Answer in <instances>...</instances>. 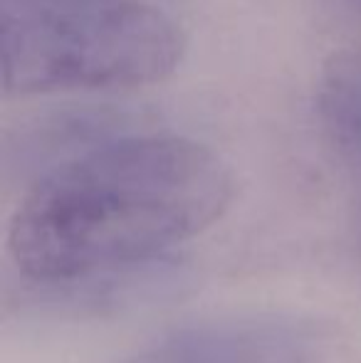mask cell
<instances>
[{
    "label": "cell",
    "instance_id": "obj_1",
    "mask_svg": "<svg viewBox=\"0 0 361 363\" xmlns=\"http://www.w3.org/2000/svg\"><path fill=\"white\" fill-rule=\"evenodd\" d=\"M233 201V173L186 136H126L55 166L23 196L5 247L25 277L74 282L201 235Z\"/></svg>",
    "mask_w": 361,
    "mask_h": 363
},
{
    "label": "cell",
    "instance_id": "obj_2",
    "mask_svg": "<svg viewBox=\"0 0 361 363\" xmlns=\"http://www.w3.org/2000/svg\"><path fill=\"white\" fill-rule=\"evenodd\" d=\"M183 48L146 0H0L5 96L139 89L171 77Z\"/></svg>",
    "mask_w": 361,
    "mask_h": 363
},
{
    "label": "cell",
    "instance_id": "obj_3",
    "mask_svg": "<svg viewBox=\"0 0 361 363\" xmlns=\"http://www.w3.org/2000/svg\"><path fill=\"white\" fill-rule=\"evenodd\" d=\"M126 363H314V341L289 319L235 316L181 329Z\"/></svg>",
    "mask_w": 361,
    "mask_h": 363
},
{
    "label": "cell",
    "instance_id": "obj_4",
    "mask_svg": "<svg viewBox=\"0 0 361 363\" xmlns=\"http://www.w3.org/2000/svg\"><path fill=\"white\" fill-rule=\"evenodd\" d=\"M322 106L344 136L361 144V52L332 65L322 84Z\"/></svg>",
    "mask_w": 361,
    "mask_h": 363
}]
</instances>
